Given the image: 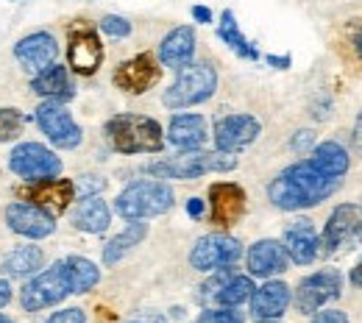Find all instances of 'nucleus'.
Segmentation results:
<instances>
[{
	"mask_svg": "<svg viewBox=\"0 0 362 323\" xmlns=\"http://www.w3.org/2000/svg\"><path fill=\"white\" fill-rule=\"evenodd\" d=\"M340 184H343V179L320 173L307 159V162H296L287 170H281L268 187V198H271L276 209L298 212V209H307V206H317L320 201L334 195L340 189Z\"/></svg>",
	"mask_w": 362,
	"mask_h": 323,
	"instance_id": "obj_1",
	"label": "nucleus"
},
{
	"mask_svg": "<svg viewBox=\"0 0 362 323\" xmlns=\"http://www.w3.org/2000/svg\"><path fill=\"white\" fill-rule=\"evenodd\" d=\"M106 137L117 153H159L165 148L162 126L145 114H115L106 123Z\"/></svg>",
	"mask_w": 362,
	"mask_h": 323,
	"instance_id": "obj_2",
	"label": "nucleus"
},
{
	"mask_svg": "<svg viewBox=\"0 0 362 323\" xmlns=\"http://www.w3.org/2000/svg\"><path fill=\"white\" fill-rule=\"evenodd\" d=\"M237 168V156L223 153V151H181L179 156L162 159L148 165V173L156 179H179V182H192L206 173H228Z\"/></svg>",
	"mask_w": 362,
	"mask_h": 323,
	"instance_id": "obj_3",
	"label": "nucleus"
},
{
	"mask_svg": "<svg viewBox=\"0 0 362 323\" xmlns=\"http://www.w3.org/2000/svg\"><path fill=\"white\" fill-rule=\"evenodd\" d=\"M173 187L165 182H153V179H142L129 184L115 201V212L126 221H148V218H159L165 212L173 209Z\"/></svg>",
	"mask_w": 362,
	"mask_h": 323,
	"instance_id": "obj_4",
	"label": "nucleus"
},
{
	"mask_svg": "<svg viewBox=\"0 0 362 323\" xmlns=\"http://www.w3.org/2000/svg\"><path fill=\"white\" fill-rule=\"evenodd\" d=\"M218 90V73L212 64L206 61H192L187 67H181L176 81L165 90L162 103L168 109H189L198 106L204 100H209Z\"/></svg>",
	"mask_w": 362,
	"mask_h": 323,
	"instance_id": "obj_5",
	"label": "nucleus"
},
{
	"mask_svg": "<svg viewBox=\"0 0 362 323\" xmlns=\"http://www.w3.org/2000/svg\"><path fill=\"white\" fill-rule=\"evenodd\" d=\"M362 245V204H340L332 209L323 234H320V254L340 257Z\"/></svg>",
	"mask_w": 362,
	"mask_h": 323,
	"instance_id": "obj_6",
	"label": "nucleus"
},
{
	"mask_svg": "<svg viewBox=\"0 0 362 323\" xmlns=\"http://www.w3.org/2000/svg\"><path fill=\"white\" fill-rule=\"evenodd\" d=\"M67 295H73V281H70L64 259H59L53 268L37 274L20 290V304L25 312H40V310H47V307L64 301Z\"/></svg>",
	"mask_w": 362,
	"mask_h": 323,
	"instance_id": "obj_7",
	"label": "nucleus"
},
{
	"mask_svg": "<svg viewBox=\"0 0 362 323\" xmlns=\"http://www.w3.org/2000/svg\"><path fill=\"white\" fill-rule=\"evenodd\" d=\"M243 257V242L231 234H206L201 237L192 251H189V265L201 274H215V271H226L231 265H237Z\"/></svg>",
	"mask_w": 362,
	"mask_h": 323,
	"instance_id": "obj_8",
	"label": "nucleus"
},
{
	"mask_svg": "<svg viewBox=\"0 0 362 323\" xmlns=\"http://www.w3.org/2000/svg\"><path fill=\"white\" fill-rule=\"evenodd\" d=\"M343 293V276L337 268H323L313 276L301 278L296 293H293V304L301 315H315L317 310H323L329 301L340 298Z\"/></svg>",
	"mask_w": 362,
	"mask_h": 323,
	"instance_id": "obj_9",
	"label": "nucleus"
},
{
	"mask_svg": "<svg viewBox=\"0 0 362 323\" xmlns=\"http://www.w3.org/2000/svg\"><path fill=\"white\" fill-rule=\"evenodd\" d=\"M37 123H40V129H42V134H45L56 148H62V151H73V148H78L81 145V126L73 120V114L67 112V106L62 103V100H53V98H45L40 106H37Z\"/></svg>",
	"mask_w": 362,
	"mask_h": 323,
	"instance_id": "obj_10",
	"label": "nucleus"
},
{
	"mask_svg": "<svg viewBox=\"0 0 362 323\" xmlns=\"http://www.w3.org/2000/svg\"><path fill=\"white\" fill-rule=\"evenodd\" d=\"M8 168H11V173H17L20 179H25L31 184V182H42V179H56L62 173V159L40 142H23L11 151Z\"/></svg>",
	"mask_w": 362,
	"mask_h": 323,
	"instance_id": "obj_11",
	"label": "nucleus"
},
{
	"mask_svg": "<svg viewBox=\"0 0 362 323\" xmlns=\"http://www.w3.org/2000/svg\"><path fill=\"white\" fill-rule=\"evenodd\" d=\"M254 281L251 276H240L231 271H215V276L206 278L201 287V301L206 307H240L251 301L254 295Z\"/></svg>",
	"mask_w": 362,
	"mask_h": 323,
	"instance_id": "obj_12",
	"label": "nucleus"
},
{
	"mask_svg": "<svg viewBox=\"0 0 362 323\" xmlns=\"http://www.w3.org/2000/svg\"><path fill=\"white\" fill-rule=\"evenodd\" d=\"M281 245L296 265H313L320 257V234L310 218H296L293 223L284 226Z\"/></svg>",
	"mask_w": 362,
	"mask_h": 323,
	"instance_id": "obj_13",
	"label": "nucleus"
},
{
	"mask_svg": "<svg viewBox=\"0 0 362 323\" xmlns=\"http://www.w3.org/2000/svg\"><path fill=\"white\" fill-rule=\"evenodd\" d=\"M6 223L8 229L20 237H28V240H45L56 231V221L53 215L45 212L42 206L37 204H28V201H17L6 209Z\"/></svg>",
	"mask_w": 362,
	"mask_h": 323,
	"instance_id": "obj_14",
	"label": "nucleus"
},
{
	"mask_svg": "<svg viewBox=\"0 0 362 323\" xmlns=\"http://www.w3.org/2000/svg\"><path fill=\"white\" fill-rule=\"evenodd\" d=\"M262 126L254 114H226L215 123V148L223 153H237L259 137Z\"/></svg>",
	"mask_w": 362,
	"mask_h": 323,
	"instance_id": "obj_15",
	"label": "nucleus"
},
{
	"mask_svg": "<svg viewBox=\"0 0 362 323\" xmlns=\"http://www.w3.org/2000/svg\"><path fill=\"white\" fill-rule=\"evenodd\" d=\"M159 76H162L159 61H156L151 53H139V56L123 61V64L115 70V84H117L123 93L142 95L159 81Z\"/></svg>",
	"mask_w": 362,
	"mask_h": 323,
	"instance_id": "obj_16",
	"label": "nucleus"
},
{
	"mask_svg": "<svg viewBox=\"0 0 362 323\" xmlns=\"http://www.w3.org/2000/svg\"><path fill=\"white\" fill-rule=\"evenodd\" d=\"M245 212V189L234 182H218L209 187V218L221 229L234 226Z\"/></svg>",
	"mask_w": 362,
	"mask_h": 323,
	"instance_id": "obj_17",
	"label": "nucleus"
},
{
	"mask_svg": "<svg viewBox=\"0 0 362 323\" xmlns=\"http://www.w3.org/2000/svg\"><path fill=\"white\" fill-rule=\"evenodd\" d=\"M23 198L28 204L42 206L50 215L64 212L73 201H76V182L70 179H42V182H31L28 189H23Z\"/></svg>",
	"mask_w": 362,
	"mask_h": 323,
	"instance_id": "obj_18",
	"label": "nucleus"
},
{
	"mask_svg": "<svg viewBox=\"0 0 362 323\" xmlns=\"http://www.w3.org/2000/svg\"><path fill=\"white\" fill-rule=\"evenodd\" d=\"M14 56L17 61L28 70V73H42L50 64H56V56H59V45L56 40L47 34V31H37V34H28L23 37L17 45H14Z\"/></svg>",
	"mask_w": 362,
	"mask_h": 323,
	"instance_id": "obj_19",
	"label": "nucleus"
},
{
	"mask_svg": "<svg viewBox=\"0 0 362 323\" xmlns=\"http://www.w3.org/2000/svg\"><path fill=\"white\" fill-rule=\"evenodd\" d=\"M248 274L257 278H273L287 271L290 257L281 245V240H259L248 248Z\"/></svg>",
	"mask_w": 362,
	"mask_h": 323,
	"instance_id": "obj_20",
	"label": "nucleus"
},
{
	"mask_svg": "<svg viewBox=\"0 0 362 323\" xmlns=\"http://www.w3.org/2000/svg\"><path fill=\"white\" fill-rule=\"evenodd\" d=\"M67 59H70V70H76L78 76H92L103 61V45H100L98 34L92 28L73 31L70 34V47H67Z\"/></svg>",
	"mask_w": 362,
	"mask_h": 323,
	"instance_id": "obj_21",
	"label": "nucleus"
},
{
	"mask_svg": "<svg viewBox=\"0 0 362 323\" xmlns=\"http://www.w3.org/2000/svg\"><path fill=\"white\" fill-rule=\"evenodd\" d=\"M293 301V290L284 281H265L262 287L254 290L251 295V315L257 321H271V318H281L287 312Z\"/></svg>",
	"mask_w": 362,
	"mask_h": 323,
	"instance_id": "obj_22",
	"label": "nucleus"
},
{
	"mask_svg": "<svg viewBox=\"0 0 362 323\" xmlns=\"http://www.w3.org/2000/svg\"><path fill=\"white\" fill-rule=\"evenodd\" d=\"M192 56H195V28L189 25L173 28L159 45V61L170 70H181L192 64Z\"/></svg>",
	"mask_w": 362,
	"mask_h": 323,
	"instance_id": "obj_23",
	"label": "nucleus"
},
{
	"mask_svg": "<svg viewBox=\"0 0 362 323\" xmlns=\"http://www.w3.org/2000/svg\"><path fill=\"white\" fill-rule=\"evenodd\" d=\"M209 137L206 120L201 114H173L168 126V142L179 151H198Z\"/></svg>",
	"mask_w": 362,
	"mask_h": 323,
	"instance_id": "obj_24",
	"label": "nucleus"
},
{
	"mask_svg": "<svg viewBox=\"0 0 362 323\" xmlns=\"http://www.w3.org/2000/svg\"><path fill=\"white\" fill-rule=\"evenodd\" d=\"M73 226L87 234H103L112 223V209L106 206V201L100 195H90V198H81L73 209Z\"/></svg>",
	"mask_w": 362,
	"mask_h": 323,
	"instance_id": "obj_25",
	"label": "nucleus"
},
{
	"mask_svg": "<svg viewBox=\"0 0 362 323\" xmlns=\"http://www.w3.org/2000/svg\"><path fill=\"white\" fill-rule=\"evenodd\" d=\"M31 90L37 95H42V98L62 100V103L76 95V87H73V81H70V73H67V67H62V64H50L47 70L37 73L34 81H31Z\"/></svg>",
	"mask_w": 362,
	"mask_h": 323,
	"instance_id": "obj_26",
	"label": "nucleus"
},
{
	"mask_svg": "<svg viewBox=\"0 0 362 323\" xmlns=\"http://www.w3.org/2000/svg\"><path fill=\"white\" fill-rule=\"evenodd\" d=\"M310 162L315 165L320 173L334 176V179H343V176L349 173V168H351V156H349V151H346L340 142H334V139H326V142L315 145Z\"/></svg>",
	"mask_w": 362,
	"mask_h": 323,
	"instance_id": "obj_27",
	"label": "nucleus"
},
{
	"mask_svg": "<svg viewBox=\"0 0 362 323\" xmlns=\"http://www.w3.org/2000/svg\"><path fill=\"white\" fill-rule=\"evenodd\" d=\"M42 265H45V254H42L40 245H20V248L6 254L0 271L8 278H23L31 276V274H40Z\"/></svg>",
	"mask_w": 362,
	"mask_h": 323,
	"instance_id": "obj_28",
	"label": "nucleus"
},
{
	"mask_svg": "<svg viewBox=\"0 0 362 323\" xmlns=\"http://www.w3.org/2000/svg\"><path fill=\"white\" fill-rule=\"evenodd\" d=\"M145 237H148V223H142V221H132L126 229L120 231V234H115V237L103 245V265H106V268L117 265L129 251H134Z\"/></svg>",
	"mask_w": 362,
	"mask_h": 323,
	"instance_id": "obj_29",
	"label": "nucleus"
},
{
	"mask_svg": "<svg viewBox=\"0 0 362 323\" xmlns=\"http://www.w3.org/2000/svg\"><path fill=\"white\" fill-rule=\"evenodd\" d=\"M218 37H221V40H223V42H226V45L240 56V59H248V61H257V59H259V50L245 40V34L240 31V25H237V20H234V14H231L228 8L221 14Z\"/></svg>",
	"mask_w": 362,
	"mask_h": 323,
	"instance_id": "obj_30",
	"label": "nucleus"
},
{
	"mask_svg": "<svg viewBox=\"0 0 362 323\" xmlns=\"http://www.w3.org/2000/svg\"><path fill=\"white\" fill-rule=\"evenodd\" d=\"M64 265H67V274H70V281H73V295L90 293L92 287L100 281L98 265L84 259V257H64Z\"/></svg>",
	"mask_w": 362,
	"mask_h": 323,
	"instance_id": "obj_31",
	"label": "nucleus"
},
{
	"mask_svg": "<svg viewBox=\"0 0 362 323\" xmlns=\"http://www.w3.org/2000/svg\"><path fill=\"white\" fill-rule=\"evenodd\" d=\"M28 117L20 109H0V142H11L23 134Z\"/></svg>",
	"mask_w": 362,
	"mask_h": 323,
	"instance_id": "obj_32",
	"label": "nucleus"
},
{
	"mask_svg": "<svg viewBox=\"0 0 362 323\" xmlns=\"http://www.w3.org/2000/svg\"><path fill=\"white\" fill-rule=\"evenodd\" d=\"M195 323H245L240 307H206Z\"/></svg>",
	"mask_w": 362,
	"mask_h": 323,
	"instance_id": "obj_33",
	"label": "nucleus"
},
{
	"mask_svg": "<svg viewBox=\"0 0 362 323\" xmlns=\"http://www.w3.org/2000/svg\"><path fill=\"white\" fill-rule=\"evenodd\" d=\"M100 31L109 34V37H115V40H120V37H129V34H132V23H129L126 17L106 14V17L100 20Z\"/></svg>",
	"mask_w": 362,
	"mask_h": 323,
	"instance_id": "obj_34",
	"label": "nucleus"
},
{
	"mask_svg": "<svg viewBox=\"0 0 362 323\" xmlns=\"http://www.w3.org/2000/svg\"><path fill=\"white\" fill-rule=\"evenodd\" d=\"M45 323H87V312L78 310V307H67V310L53 312Z\"/></svg>",
	"mask_w": 362,
	"mask_h": 323,
	"instance_id": "obj_35",
	"label": "nucleus"
},
{
	"mask_svg": "<svg viewBox=\"0 0 362 323\" xmlns=\"http://www.w3.org/2000/svg\"><path fill=\"white\" fill-rule=\"evenodd\" d=\"M103 187H106V182L100 176H81V182L76 184V195L81 192V198H90V195H98Z\"/></svg>",
	"mask_w": 362,
	"mask_h": 323,
	"instance_id": "obj_36",
	"label": "nucleus"
},
{
	"mask_svg": "<svg viewBox=\"0 0 362 323\" xmlns=\"http://www.w3.org/2000/svg\"><path fill=\"white\" fill-rule=\"evenodd\" d=\"M313 323H349V318L340 310H317L313 315Z\"/></svg>",
	"mask_w": 362,
	"mask_h": 323,
	"instance_id": "obj_37",
	"label": "nucleus"
},
{
	"mask_svg": "<svg viewBox=\"0 0 362 323\" xmlns=\"http://www.w3.org/2000/svg\"><path fill=\"white\" fill-rule=\"evenodd\" d=\"M313 145H315V131H298V134L293 137V151H298V153L310 151Z\"/></svg>",
	"mask_w": 362,
	"mask_h": 323,
	"instance_id": "obj_38",
	"label": "nucleus"
},
{
	"mask_svg": "<svg viewBox=\"0 0 362 323\" xmlns=\"http://www.w3.org/2000/svg\"><path fill=\"white\" fill-rule=\"evenodd\" d=\"M187 215L189 218H201L204 215V201L201 198H189L187 201Z\"/></svg>",
	"mask_w": 362,
	"mask_h": 323,
	"instance_id": "obj_39",
	"label": "nucleus"
},
{
	"mask_svg": "<svg viewBox=\"0 0 362 323\" xmlns=\"http://www.w3.org/2000/svg\"><path fill=\"white\" fill-rule=\"evenodd\" d=\"M192 17H195L198 23H212V11H209L206 6H192Z\"/></svg>",
	"mask_w": 362,
	"mask_h": 323,
	"instance_id": "obj_40",
	"label": "nucleus"
},
{
	"mask_svg": "<svg viewBox=\"0 0 362 323\" xmlns=\"http://www.w3.org/2000/svg\"><path fill=\"white\" fill-rule=\"evenodd\" d=\"M8 301H11V284H8L6 278H0V310H3Z\"/></svg>",
	"mask_w": 362,
	"mask_h": 323,
	"instance_id": "obj_41",
	"label": "nucleus"
},
{
	"mask_svg": "<svg viewBox=\"0 0 362 323\" xmlns=\"http://www.w3.org/2000/svg\"><path fill=\"white\" fill-rule=\"evenodd\" d=\"M351 139H354V148H357V151L362 153V112H360V117H357V123H354Z\"/></svg>",
	"mask_w": 362,
	"mask_h": 323,
	"instance_id": "obj_42",
	"label": "nucleus"
},
{
	"mask_svg": "<svg viewBox=\"0 0 362 323\" xmlns=\"http://www.w3.org/2000/svg\"><path fill=\"white\" fill-rule=\"evenodd\" d=\"M349 281L354 284V287H362V259L351 268V274H349Z\"/></svg>",
	"mask_w": 362,
	"mask_h": 323,
	"instance_id": "obj_43",
	"label": "nucleus"
},
{
	"mask_svg": "<svg viewBox=\"0 0 362 323\" xmlns=\"http://www.w3.org/2000/svg\"><path fill=\"white\" fill-rule=\"evenodd\" d=\"M268 64L279 67V70H287L290 67V56H268Z\"/></svg>",
	"mask_w": 362,
	"mask_h": 323,
	"instance_id": "obj_44",
	"label": "nucleus"
},
{
	"mask_svg": "<svg viewBox=\"0 0 362 323\" xmlns=\"http://www.w3.org/2000/svg\"><path fill=\"white\" fill-rule=\"evenodd\" d=\"M129 323H168L162 315H156V312H148V315H142V318H136V321H129Z\"/></svg>",
	"mask_w": 362,
	"mask_h": 323,
	"instance_id": "obj_45",
	"label": "nucleus"
},
{
	"mask_svg": "<svg viewBox=\"0 0 362 323\" xmlns=\"http://www.w3.org/2000/svg\"><path fill=\"white\" fill-rule=\"evenodd\" d=\"M354 47H357V56L362 59V31L357 34V42H354Z\"/></svg>",
	"mask_w": 362,
	"mask_h": 323,
	"instance_id": "obj_46",
	"label": "nucleus"
},
{
	"mask_svg": "<svg viewBox=\"0 0 362 323\" xmlns=\"http://www.w3.org/2000/svg\"><path fill=\"white\" fill-rule=\"evenodd\" d=\"M0 323H14L11 318H6V315H0Z\"/></svg>",
	"mask_w": 362,
	"mask_h": 323,
	"instance_id": "obj_47",
	"label": "nucleus"
},
{
	"mask_svg": "<svg viewBox=\"0 0 362 323\" xmlns=\"http://www.w3.org/2000/svg\"><path fill=\"white\" fill-rule=\"evenodd\" d=\"M257 323H281L279 318H271V321H257Z\"/></svg>",
	"mask_w": 362,
	"mask_h": 323,
	"instance_id": "obj_48",
	"label": "nucleus"
},
{
	"mask_svg": "<svg viewBox=\"0 0 362 323\" xmlns=\"http://www.w3.org/2000/svg\"><path fill=\"white\" fill-rule=\"evenodd\" d=\"M11 3H20V0H11Z\"/></svg>",
	"mask_w": 362,
	"mask_h": 323,
	"instance_id": "obj_49",
	"label": "nucleus"
}]
</instances>
